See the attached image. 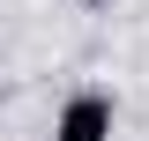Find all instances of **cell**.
I'll return each mask as SVG.
<instances>
[{"instance_id":"6da1fadb","label":"cell","mask_w":149,"mask_h":141,"mask_svg":"<svg viewBox=\"0 0 149 141\" xmlns=\"http://www.w3.org/2000/svg\"><path fill=\"white\" fill-rule=\"evenodd\" d=\"M112 119H119L112 89H74L52 111V141H112Z\"/></svg>"}]
</instances>
